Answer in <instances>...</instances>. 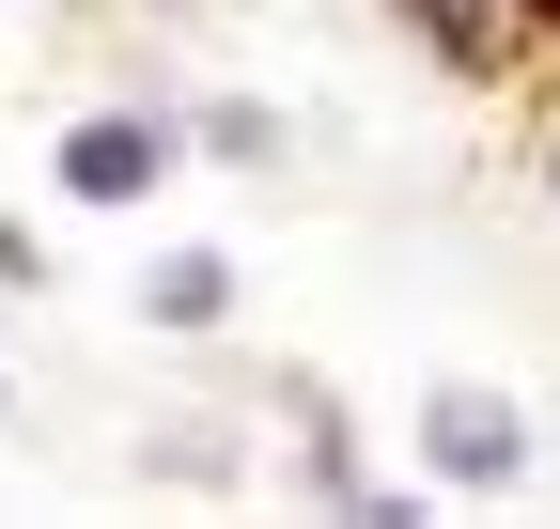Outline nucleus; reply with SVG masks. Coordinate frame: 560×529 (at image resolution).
Segmentation results:
<instances>
[{
	"label": "nucleus",
	"mask_w": 560,
	"mask_h": 529,
	"mask_svg": "<svg viewBox=\"0 0 560 529\" xmlns=\"http://www.w3.org/2000/svg\"><path fill=\"white\" fill-rule=\"evenodd\" d=\"M420 468H436L452 498H514L529 483V405H499L482 374H436L420 389Z\"/></svg>",
	"instance_id": "1"
},
{
	"label": "nucleus",
	"mask_w": 560,
	"mask_h": 529,
	"mask_svg": "<svg viewBox=\"0 0 560 529\" xmlns=\"http://www.w3.org/2000/svg\"><path fill=\"white\" fill-rule=\"evenodd\" d=\"M172 125L156 109H94V125H62V203H140V187H172Z\"/></svg>",
	"instance_id": "2"
},
{
	"label": "nucleus",
	"mask_w": 560,
	"mask_h": 529,
	"mask_svg": "<svg viewBox=\"0 0 560 529\" xmlns=\"http://www.w3.org/2000/svg\"><path fill=\"white\" fill-rule=\"evenodd\" d=\"M140 311H156V327H219L234 311V249H172L156 281H140Z\"/></svg>",
	"instance_id": "3"
},
{
	"label": "nucleus",
	"mask_w": 560,
	"mask_h": 529,
	"mask_svg": "<svg viewBox=\"0 0 560 529\" xmlns=\"http://www.w3.org/2000/svg\"><path fill=\"white\" fill-rule=\"evenodd\" d=\"M389 16H420V47H436V62H467V79L499 62V16H482V0H389Z\"/></svg>",
	"instance_id": "4"
},
{
	"label": "nucleus",
	"mask_w": 560,
	"mask_h": 529,
	"mask_svg": "<svg viewBox=\"0 0 560 529\" xmlns=\"http://www.w3.org/2000/svg\"><path fill=\"white\" fill-rule=\"evenodd\" d=\"M202 156H234V172H265V156H280V109L219 94V109H202Z\"/></svg>",
	"instance_id": "5"
},
{
	"label": "nucleus",
	"mask_w": 560,
	"mask_h": 529,
	"mask_svg": "<svg viewBox=\"0 0 560 529\" xmlns=\"http://www.w3.org/2000/svg\"><path fill=\"white\" fill-rule=\"evenodd\" d=\"M32 281H47V249H32L16 219H0V296H32Z\"/></svg>",
	"instance_id": "6"
},
{
	"label": "nucleus",
	"mask_w": 560,
	"mask_h": 529,
	"mask_svg": "<svg viewBox=\"0 0 560 529\" xmlns=\"http://www.w3.org/2000/svg\"><path fill=\"white\" fill-rule=\"evenodd\" d=\"M172 16H219V0H172Z\"/></svg>",
	"instance_id": "7"
},
{
	"label": "nucleus",
	"mask_w": 560,
	"mask_h": 529,
	"mask_svg": "<svg viewBox=\"0 0 560 529\" xmlns=\"http://www.w3.org/2000/svg\"><path fill=\"white\" fill-rule=\"evenodd\" d=\"M545 203H560V156H545Z\"/></svg>",
	"instance_id": "8"
}]
</instances>
